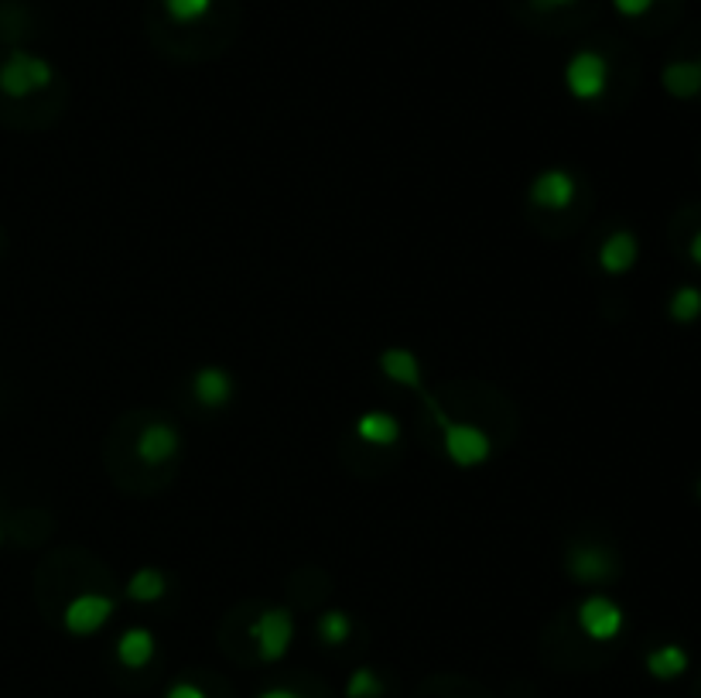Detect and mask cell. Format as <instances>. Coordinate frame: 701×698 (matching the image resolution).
<instances>
[{"mask_svg": "<svg viewBox=\"0 0 701 698\" xmlns=\"http://www.w3.org/2000/svg\"><path fill=\"white\" fill-rule=\"evenodd\" d=\"M55 79V68L49 59L32 55L25 49L8 52V59L0 62V92L11 100H28L35 92L49 89Z\"/></svg>", "mask_w": 701, "mask_h": 698, "instance_id": "cell-1", "label": "cell"}, {"mask_svg": "<svg viewBox=\"0 0 701 698\" xmlns=\"http://www.w3.org/2000/svg\"><path fill=\"white\" fill-rule=\"evenodd\" d=\"M441 422V449H446L449 462L459 465V470H476V465H486L493 459V438H489L479 425L473 422Z\"/></svg>", "mask_w": 701, "mask_h": 698, "instance_id": "cell-2", "label": "cell"}, {"mask_svg": "<svg viewBox=\"0 0 701 698\" xmlns=\"http://www.w3.org/2000/svg\"><path fill=\"white\" fill-rule=\"evenodd\" d=\"M565 89L578 103H596L610 89V62L596 49H578L565 65Z\"/></svg>", "mask_w": 701, "mask_h": 698, "instance_id": "cell-3", "label": "cell"}, {"mask_svg": "<svg viewBox=\"0 0 701 698\" xmlns=\"http://www.w3.org/2000/svg\"><path fill=\"white\" fill-rule=\"evenodd\" d=\"M250 640L256 647V658L274 664V661H285L291 640H295V616L285 607H271L264 610L250 623Z\"/></svg>", "mask_w": 701, "mask_h": 698, "instance_id": "cell-4", "label": "cell"}, {"mask_svg": "<svg viewBox=\"0 0 701 698\" xmlns=\"http://www.w3.org/2000/svg\"><path fill=\"white\" fill-rule=\"evenodd\" d=\"M575 623L592 644H613L623 634L626 613L613 596H586L575 610Z\"/></svg>", "mask_w": 701, "mask_h": 698, "instance_id": "cell-5", "label": "cell"}, {"mask_svg": "<svg viewBox=\"0 0 701 698\" xmlns=\"http://www.w3.org/2000/svg\"><path fill=\"white\" fill-rule=\"evenodd\" d=\"M116 613V602L103 593H79L76 599H68L65 602V610H62V626H65V634H73V637H92V634H100L103 626L113 620Z\"/></svg>", "mask_w": 701, "mask_h": 698, "instance_id": "cell-6", "label": "cell"}, {"mask_svg": "<svg viewBox=\"0 0 701 698\" xmlns=\"http://www.w3.org/2000/svg\"><path fill=\"white\" fill-rule=\"evenodd\" d=\"M527 199L534 209H544V213H565L578 199V178L565 169H548L530 182Z\"/></svg>", "mask_w": 701, "mask_h": 698, "instance_id": "cell-7", "label": "cell"}, {"mask_svg": "<svg viewBox=\"0 0 701 698\" xmlns=\"http://www.w3.org/2000/svg\"><path fill=\"white\" fill-rule=\"evenodd\" d=\"M640 261V240L634 229H613L610 237L599 244V267L610 277H623L637 267Z\"/></svg>", "mask_w": 701, "mask_h": 698, "instance_id": "cell-8", "label": "cell"}, {"mask_svg": "<svg viewBox=\"0 0 701 698\" xmlns=\"http://www.w3.org/2000/svg\"><path fill=\"white\" fill-rule=\"evenodd\" d=\"M137 459L145 465H165L178 456L181 449V435L172 422H151L145 432L137 435Z\"/></svg>", "mask_w": 701, "mask_h": 698, "instance_id": "cell-9", "label": "cell"}, {"mask_svg": "<svg viewBox=\"0 0 701 698\" xmlns=\"http://www.w3.org/2000/svg\"><path fill=\"white\" fill-rule=\"evenodd\" d=\"M613 572H616V562L605 548L586 545V548H575L568 554V575L575 582H581V586H596V582L613 578Z\"/></svg>", "mask_w": 701, "mask_h": 698, "instance_id": "cell-10", "label": "cell"}, {"mask_svg": "<svg viewBox=\"0 0 701 698\" xmlns=\"http://www.w3.org/2000/svg\"><path fill=\"white\" fill-rule=\"evenodd\" d=\"M192 394L196 401L209 411H220L233 401V377L223 366H199L192 377Z\"/></svg>", "mask_w": 701, "mask_h": 698, "instance_id": "cell-11", "label": "cell"}, {"mask_svg": "<svg viewBox=\"0 0 701 698\" xmlns=\"http://www.w3.org/2000/svg\"><path fill=\"white\" fill-rule=\"evenodd\" d=\"M380 374L397 384V387H408V390H417L421 381H425V370H421V360L414 349H404V346H390L380 353Z\"/></svg>", "mask_w": 701, "mask_h": 698, "instance_id": "cell-12", "label": "cell"}, {"mask_svg": "<svg viewBox=\"0 0 701 698\" xmlns=\"http://www.w3.org/2000/svg\"><path fill=\"white\" fill-rule=\"evenodd\" d=\"M154 650H158V640H154V634L148 631V626H127V631L116 637L113 655L127 671H140V668H148L154 661Z\"/></svg>", "mask_w": 701, "mask_h": 698, "instance_id": "cell-13", "label": "cell"}, {"mask_svg": "<svg viewBox=\"0 0 701 698\" xmlns=\"http://www.w3.org/2000/svg\"><path fill=\"white\" fill-rule=\"evenodd\" d=\"M353 435L363 446L387 449V446H397V438H401V422L390 411H363L353 425Z\"/></svg>", "mask_w": 701, "mask_h": 698, "instance_id": "cell-14", "label": "cell"}, {"mask_svg": "<svg viewBox=\"0 0 701 698\" xmlns=\"http://www.w3.org/2000/svg\"><path fill=\"white\" fill-rule=\"evenodd\" d=\"M688 664H691V658H688V650L681 644H661L643 658L647 674H650V678H658V682L681 678V674L688 671Z\"/></svg>", "mask_w": 701, "mask_h": 698, "instance_id": "cell-15", "label": "cell"}, {"mask_svg": "<svg viewBox=\"0 0 701 698\" xmlns=\"http://www.w3.org/2000/svg\"><path fill=\"white\" fill-rule=\"evenodd\" d=\"M127 596L134 602H140V607H148V602H161L168 596V575L161 572V569H137L130 578H127Z\"/></svg>", "mask_w": 701, "mask_h": 698, "instance_id": "cell-16", "label": "cell"}, {"mask_svg": "<svg viewBox=\"0 0 701 698\" xmlns=\"http://www.w3.org/2000/svg\"><path fill=\"white\" fill-rule=\"evenodd\" d=\"M661 83L671 97L677 100H691L694 92L701 89V62H671L664 73H661Z\"/></svg>", "mask_w": 701, "mask_h": 698, "instance_id": "cell-17", "label": "cell"}, {"mask_svg": "<svg viewBox=\"0 0 701 698\" xmlns=\"http://www.w3.org/2000/svg\"><path fill=\"white\" fill-rule=\"evenodd\" d=\"M667 315L677 322V325H694L701 319V288L698 285H681L671 301H667Z\"/></svg>", "mask_w": 701, "mask_h": 698, "instance_id": "cell-18", "label": "cell"}, {"mask_svg": "<svg viewBox=\"0 0 701 698\" xmlns=\"http://www.w3.org/2000/svg\"><path fill=\"white\" fill-rule=\"evenodd\" d=\"M315 631H318V640L322 644H329V647H342L349 637H353V616H349L346 610H325L315 623Z\"/></svg>", "mask_w": 701, "mask_h": 698, "instance_id": "cell-19", "label": "cell"}, {"mask_svg": "<svg viewBox=\"0 0 701 698\" xmlns=\"http://www.w3.org/2000/svg\"><path fill=\"white\" fill-rule=\"evenodd\" d=\"M161 11H165L175 25H199V21L213 11V0H161Z\"/></svg>", "mask_w": 701, "mask_h": 698, "instance_id": "cell-20", "label": "cell"}, {"mask_svg": "<svg viewBox=\"0 0 701 698\" xmlns=\"http://www.w3.org/2000/svg\"><path fill=\"white\" fill-rule=\"evenodd\" d=\"M384 678L373 668H356L353 674L346 678V698H380L384 695Z\"/></svg>", "mask_w": 701, "mask_h": 698, "instance_id": "cell-21", "label": "cell"}, {"mask_svg": "<svg viewBox=\"0 0 701 698\" xmlns=\"http://www.w3.org/2000/svg\"><path fill=\"white\" fill-rule=\"evenodd\" d=\"M653 8V0H613V11L619 17H643Z\"/></svg>", "mask_w": 701, "mask_h": 698, "instance_id": "cell-22", "label": "cell"}, {"mask_svg": "<svg viewBox=\"0 0 701 698\" xmlns=\"http://www.w3.org/2000/svg\"><path fill=\"white\" fill-rule=\"evenodd\" d=\"M165 698H209V695H205V688L196 685V682H175V685H168Z\"/></svg>", "mask_w": 701, "mask_h": 698, "instance_id": "cell-23", "label": "cell"}, {"mask_svg": "<svg viewBox=\"0 0 701 698\" xmlns=\"http://www.w3.org/2000/svg\"><path fill=\"white\" fill-rule=\"evenodd\" d=\"M575 0H530V8L534 11H541V14H551V11H565V8H572Z\"/></svg>", "mask_w": 701, "mask_h": 698, "instance_id": "cell-24", "label": "cell"}, {"mask_svg": "<svg viewBox=\"0 0 701 698\" xmlns=\"http://www.w3.org/2000/svg\"><path fill=\"white\" fill-rule=\"evenodd\" d=\"M256 698H305V695H298L291 688H267V691H261Z\"/></svg>", "mask_w": 701, "mask_h": 698, "instance_id": "cell-25", "label": "cell"}, {"mask_svg": "<svg viewBox=\"0 0 701 698\" xmlns=\"http://www.w3.org/2000/svg\"><path fill=\"white\" fill-rule=\"evenodd\" d=\"M688 258L701 267V229L691 237V244H688Z\"/></svg>", "mask_w": 701, "mask_h": 698, "instance_id": "cell-26", "label": "cell"}, {"mask_svg": "<svg viewBox=\"0 0 701 698\" xmlns=\"http://www.w3.org/2000/svg\"><path fill=\"white\" fill-rule=\"evenodd\" d=\"M694 497L701 500V476H698V483H694Z\"/></svg>", "mask_w": 701, "mask_h": 698, "instance_id": "cell-27", "label": "cell"}]
</instances>
